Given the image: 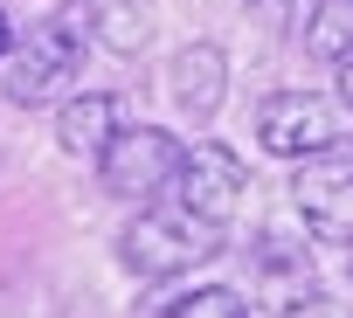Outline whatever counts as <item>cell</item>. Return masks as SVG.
Wrapping results in <instances>:
<instances>
[{
  "mask_svg": "<svg viewBox=\"0 0 353 318\" xmlns=\"http://www.w3.org/2000/svg\"><path fill=\"white\" fill-rule=\"evenodd\" d=\"M118 256H125L139 277L166 284V277H188V270L215 263V256H222V229H208V222L188 215L181 201H152V208H139V215L125 222Z\"/></svg>",
  "mask_w": 353,
  "mask_h": 318,
  "instance_id": "1",
  "label": "cell"
},
{
  "mask_svg": "<svg viewBox=\"0 0 353 318\" xmlns=\"http://www.w3.org/2000/svg\"><path fill=\"white\" fill-rule=\"evenodd\" d=\"M83 49H90V21L83 14H49V21L28 28V42H14L8 70H0V90L14 104H49L83 70Z\"/></svg>",
  "mask_w": 353,
  "mask_h": 318,
  "instance_id": "2",
  "label": "cell"
},
{
  "mask_svg": "<svg viewBox=\"0 0 353 318\" xmlns=\"http://www.w3.org/2000/svg\"><path fill=\"white\" fill-rule=\"evenodd\" d=\"M181 159H188V145L173 138V131H159V125H118V138L97 152V180H104L118 201L152 208L159 194H173Z\"/></svg>",
  "mask_w": 353,
  "mask_h": 318,
  "instance_id": "3",
  "label": "cell"
},
{
  "mask_svg": "<svg viewBox=\"0 0 353 318\" xmlns=\"http://www.w3.org/2000/svg\"><path fill=\"white\" fill-rule=\"evenodd\" d=\"M339 111L325 104V97H312V90H270L263 104H256V145L263 152H277V159H325V152H339Z\"/></svg>",
  "mask_w": 353,
  "mask_h": 318,
  "instance_id": "4",
  "label": "cell"
},
{
  "mask_svg": "<svg viewBox=\"0 0 353 318\" xmlns=\"http://www.w3.org/2000/svg\"><path fill=\"white\" fill-rule=\"evenodd\" d=\"M173 201H181L188 215H201L208 229H222V235H229V222H236V215H243V201H250V173H243V159H236L229 145H215V138L188 145L181 180H173Z\"/></svg>",
  "mask_w": 353,
  "mask_h": 318,
  "instance_id": "5",
  "label": "cell"
},
{
  "mask_svg": "<svg viewBox=\"0 0 353 318\" xmlns=\"http://www.w3.org/2000/svg\"><path fill=\"white\" fill-rule=\"evenodd\" d=\"M291 201H298V215H305V229L319 242L353 249V152L305 159L298 180H291Z\"/></svg>",
  "mask_w": 353,
  "mask_h": 318,
  "instance_id": "6",
  "label": "cell"
},
{
  "mask_svg": "<svg viewBox=\"0 0 353 318\" xmlns=\"http://www.w3.org/2000/svg\"><path fill=\"white\" fill-rule=\"evenodd\" d=\"M166 90H173V104H181L194 125H215V111H222V97H229V56H222L215 42L181 49L173 70H166Z\"/></svg>",
  "mask_w": 353,
  "mask_h": 318,
  "instance_id": "7",
  "label": "cell"
},
{
  "mask_svg": "<svg viewBox=\"0 0 353 318\" xmlns=\"http://www.w3.org/2000/svg\"><path fill=\"white\" fill-rule=\"evenodd\" d=\"M250 270H256V284H263V297L270 304H298V297H312L319 284H312V263H305V242H291V235H277V229H263L256 235V249H250Z\"/></svg>",
  "mask_w": 353,
  "mask_h": 318,
  "instance_id": "8",
  "label": "cell"
},
{
  "mask_svg": "<svg viewBox=\"0 0 353 318\" xmlns=\"http://www.w3.org/2000/svg\"><path fill=\"white\" fill-rule=\"evenodd\" d=\"M56 138H63V152H77V159H97V152L118 138V97H104V90H83V97H70V104L56 111Z\"/></svg>",
  "mask_w": 353,
  "mask_h": 318,
  "instance_id": "9",
  "label": "cell"
},
{
  "mask_svg": "<svg viewBox=\"0 0 353 318\" xmlns=\"http://www.w3.org/2000/svg\"><path fill=\"white\" fill-rule=\"evenodd\" d=\"M298 42L319 63H353V0H312V14L298 21Z\"/></svg>",
  "mask_w": 353,
  "mask_h": 318,
  "instance_id": "10",
  "label": "cell"
},
{
  "mask_svg": "<svg viewBox=\"0 0 353 318\" xmlns=\"http://www.w3.org/2000/svg\"><path fill=\"white\" fill-rule=\"evenodd\" d=\"M83 21H90V42H104V49H118V56H139L145 35H152V21H145L139 0H104V8L83 14Z\"/></svg>",
  "mask_w": 353,
  "mask_h": 318,
  "instance_id": "11",
  "label": "cell"
},
{
  "mask_svg": "<svg viewBox=\"0 0 353 318\" xmlns=\"http://www.w3.org/2000/svg\"><path fill=\"white\" fill-rule=\"evenodd\" d=\"M166 318H250V304H243V290H229V284H201V290H181V297H173Z\"/></svg>",
  "mask_w": 353,
  "mask_h": 318,
  "instance_id": "12",
  "label": "cell"
},
{
  "mask_svg": "<svg viewBox=\"0 0 353 318\" xmlns=\"http://www.w3.org/2000/svg\"><path fill=\"white\" fill-rule=\"evenodd\" d=\"M284 318H353V304H346V297H325V290H312V297H298Z\"/></svg>",
  "mask_w": 353,
  "mask_h": 318,
  "instance_id": "13",
  "label": "cell"
},
{
  "mask_svg": "<svg viewBox=\"0 0 353 318\" xmlns=\"http://www.w3.org/2000/svg\"><path fill=\"white\" fill-rule=\"evenodd\" d=\"M8 56H14V21H8V8H0V70H8Z\"/></svg>",
  "mask_w": 353,
  "mask_h": 318,
  "instance_id": "14",
  "label": "cell"
},
{
  "mask_svg": "<svg viewBox=\"0 0 353 318\" xmlns=\"http://www.w3.org/2000/svg\"><path fill=\"white\" fill-rule=\"evenodd\" d=\"M339 104L353 111V63H339Z\"/></svg>",
  "mask_w": 353,
  "mask_h": 318,
  "instance_id": "15",
  "label": "cell"
},
{
  "mask_svg": "<svg viewBox=\"0 0 353 318\" xmlns=\"http://www.w3.org/2000/svg\"><path fill=\"white\" fill-rule=\"evenodd\" d=\"M250 8H298V0H250Z\"/></svg>",
  "mask_w": 353,
  "mask_h": 318,
  "instance_id": "16",
  "label": "cell"
}]
</instances>
